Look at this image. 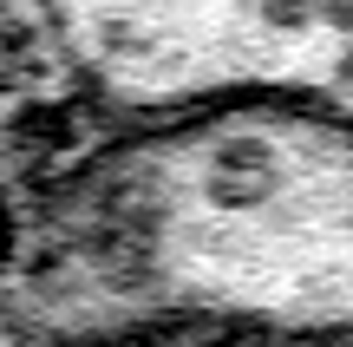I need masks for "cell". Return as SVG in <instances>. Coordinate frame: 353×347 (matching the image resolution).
<instances>
[{
	"label": "cell",
	"instance_id": "6da1fadb",
	"mask_svg": "<svg viewBox=\"0 0 353 347\" xmlns=\"http://www.w3.org/2000/svg\"><path fill=\"white\" fill-rule=\"evenodd\" d=\"M131 301L268 328H353V138L223 112L118 151L99 190Z\"/></svg>",
	"mask_w": 353,
	"mask_h": 347
}]
</instances>
